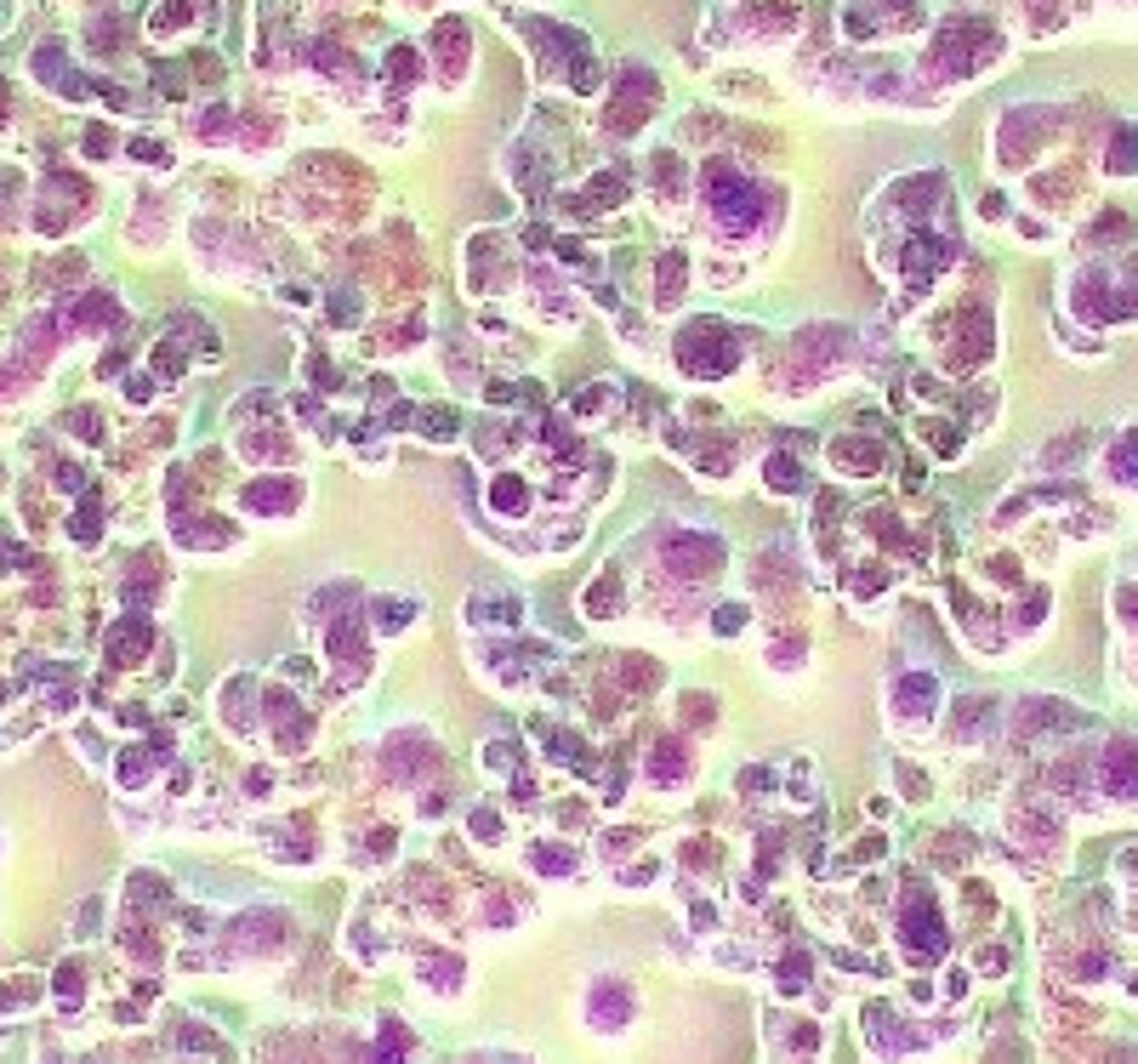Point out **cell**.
<instances>
[{
  "label": "cell",
  "instance_id": "obj_3",
  "mask_svg": "<svg viewBox=\"0 0 1138 1064\" xmlns=\"http://www.w3.org/2000/svg\"><path fill=\"white\" fill-rule=\"evenodd\" d=\"M706 194H711V211H717L728 228H751V223H757V188H751L740 171L711 165V171H706Z\"/></svg>",
  "mask_w": 1138,
  "mask_h": 1064
},
{
  "label": "cell",
  "instance_id": "obj_38",
  "mask_svg": "<svg viewBox=\"0 0 1138 1064\" xmlns=\"http://www.w3.org/2000/svg\"><path fill=\"white\" fill-rule=\"evenodd\" d=\"M387 63H393V80H399V86H410V80H416V51H410V46H399Z\"/></svg>",
  "mask_w": 1138,
  "mask_h": 1064
},
{
  "label": "cell",
  "instance_id": "obj_20",
  "mask_svg": "<svg viewBox=\"0 0 1138 1064\" xmlns=\"http://www.w3.org/2000/svg\"><path fill=\"white\" fill-rule=\"evenodd\" d=\"M177 541L182 546H228V541H234V530H228L223 519H182L177 524Z\"/></svg>",
  "mask_w": 1138,
  "mask_h": 1064
},
{
  "label": "cell",
  "instance_id": "obj_53",
  "mask_svg": "<svg viewBox=\"0 0 1138 1064\" xmlns=\"http://www.w3.org/2000/svg\"><path fill=\"white\" fill-rule=\"evenodd\" d=\"M103 376H114V370H126V353H103V364H97Z\"/></svg>",
  "mask_w": 1138,
  "mask_h": 1064
},
{
  "label": "cell",
  "instance_id": "obj_39",
  "mask_svg": "<svg viewBox=\"0 0 1138 1064\" xmlns=\"http://www.w3.org/2000/svg\"><path fill=\"white\" fill-rule=\"evenodd\" d=\"M331 325H359V302L353 296H331Z\"/></svg>",
  "mask_w": 1138,
  "mask_h": 1064
},
{
  "label": "cell",
  "instance_id": "obj_36",
  "mask_svg": "<svg viewBox=\"0 0 1138 1064\" xmlns=\"http://www.w3.org/2000/svg\"><path fill=\"white\" fill-rule=\"evenodd\" d=\"M711 627H717V637H734L746 627V610H740V604H723V610L711 615Z\"/></svg>",
  "mask_w": 1138,
  "mask_h": 1064
},
{
  "label": "cell",
  "instance_id": "obj_17",
  "mask_svg": "<svg viewBox=\"0 0 1138 1064\" xmlns=\"http://www.w3.org/2000/svg\"><path fill=\"white\" fill-rule=\"evenodd\" d=\"M763 478H769V490H780V496H803V490H808V467H803L797 455H769Z\"/></svg>",
  "mask_w": 1138,
  "mask_h": 1064
},
{
  "label": "cell",
  "instance_id": "obj_33",
  "mask_svg": "<svg viewBox=\"0 0 1138 1064\" xmlns=\"http://www.w3.org/2000/svg\"><path fill=\"white\" fill-rule=\"evenodd\" d=\"M97 519H103V513H97V501L86 496V501H80V513H74V524H68L80 546H91V541H97Z\"/></svg>",
  "mask_w": 1138,
  "mask_h": 1064
},
{
  "label": "cell",
  "instance_id": "obj_1",
  "mask_svg": "<svg viewBox=\"0 0 1138 1064\" xmlns=\"http://www.w3.org/2000/svg\"><path fill=\"white\" fill-rule=\"evenodd\" d=\"M678 364L689 370V376L717 382V376H728V370L740 364V347H734V337H728L717 319H695V325L678 337Z\"/></svg>",
  "mask_w": 1138,
  "mask_h": 1064
},
{
  "label": "cell",
  "instance_id": "obj_43",
  "mask_svg": "<svg viewBox=\"0 0 1138 1064\" xmlns=\"http://www.w3.org/2000/svg\"><path fill=\"white\" fill-rule=\"evenodd\" d=\"M154 370H159V376H182V359L171 353V341H165V347H154Z\"/></svg>",
  "mask_w": 1138,
  "mask_h": 1064
},
{
  "label": "cell",
  "instance_id": "obj_15",
  "mask_svg": "<svg viewBox=\"0 0 1138 1064\" xmlns=\"http://www.w3.org/2000/svg\"><path fill=\"white\" fill-rule=\"evenodd\" d=\"M529 501H535V496H529V484H523L519 473H501L496 484H490V507H496L501 519H523V513H529Z\"/></svg>",
  "mask_w": 1138,
  "mask_h": 1064
},
{
  "label": "cell",
  "instance_id": "obj_10",
  "mask_svg": "<svg viewBox=\"0 0 1138 1064\" xmlns=\"http://www.w3.org/2000/svg\"><path fill=\"white\" fill-rule=\"evenodd\" d=\"M148 643H154V621L148 615H126V621H114V632H109V660L114 666H137L148 655Z\"/></svg>",
  "mask_w": 1138,
  "mask_h": 1064
},
{
  "label": "cell",
  "instance_id": "obj_52",
  "mask_svg": "<svg viewBox=\"0 0 1138 1064\" xmlns=\"http://www.w3.org/2000/svg\"><path fill=\"white\" fill-rule=\"evenodd\" d=\"M916 393H922V399H945V387L933 382V376H916Z\"/></svg>",
  "mask_w": 1138,
  "mask_h": 1064
},
{
  "label": "cell",
  "instance_id": "obj_11",
  "mask_svg": "<svg viewBox=\"0 0 1138 1064\" xmlns=\"http://www.w3.org/2000/svg\"><path fill=\"white\" fill-rule=\"evenodd\" d=\"M689 774H695V763H689V746H683L678 734H666V740L649 746V780H655V786L672 792V786H683Z\"/></svg>",
  "mask_w": 1138,
  "mask_h": 1064
},
{
  "label": "cell",
  "instance_id": "obj_28",
  "mask_svg": "<svg viewBox=\"0 0 1138 1064\" xmlns=\"http://www.w3.org/2000/svg\"><path fill=\"white\" fill-rule=\"evenodd\" d=\"M422 979H438V991H455L461 985V962H455L450 951H432V956H422Z\"/></svg>",
  "mask_w": 1138,
  "mask_h": 1064
},
{
  "label": "cell",
  "instance_id": "obj_24",
  "mask_svg": "<svg viewBox=\"0 0 1138 1064\" xmlns=\"http://www.w3.org/2000/svg\"><path fill=\"white\" fill-rule=\"evenodd\" d=\"M51 997H57V1008H80L86 1002V974H80V962H63L57 974H51Z\"/></svg>",
  "mask_w": 1138,
  "mask_h": 1064
},
{
  "label": "cell",
  "instance_id": "obj_23",
  "mask_svg": "<svg viewBox=\"0 0 1138 1064\" xmlns=\"http://www.w3.org/2000/svg\"><path fill=\"white\" fill-rule=\"evenodd\" d=\"M529 865H535L541 877H569V871H575V848H564V842H535V848H529Z\"/></svg>",
  "mask_w": 1138,
  "mask_h": 1064
},
{
  "label": "cell",
  "instance_id": "obj_18",
  "mask_svg": "<svg viewBox=\"0 0 1138 1064\" xmlns=\"http://www.w3.org/2000/svg\"><path fill=\"white\" fill-rule=\"evenodd\" d=\"M154 769H159L154 746H126V751H120V763H114V780H120L126 792H137V786H142Z\"/></svg>",
  "mask_w": 1138,
  "mask_h": 1064
},
{
  "label": "cell",
  "instance_id": "obj_47",
  "mask_svg": "<svg viewBox=\"0 0 1138 1064\" xmlns=\"http://www.w3.org/2000/svg\"><path fill=\"white\" fill-rule=\"evenodd\" d=\"M57 490H63V496H80V467H57Z\"/></svg>",
  "mask_w": 1138,
  "mask_h": 1064
},
{
  "label": "cell",
  "instance_id": "obj_22",
  "mask_svg": "<svg viewBox=\"0 0 1138 1064\" xmlns=\"http://www.w3.org/2000/svg\"><path fill=\"white\" fill-rule=\"evenodd\" d=\"M620 598H626V592H620V575H615V569H604V575L592 581V592H587V615H592V621H610V615L620 610Z\"/></svg>",
  "mask_w": 1138,
  "mask_h": 1064
},
{
  "label": "cell",
  "instance_id": "obj_32",
  "mask_svg": "<svg viewBox=\"0 0 1138 1064\" xmlns=\"http://www.w3.org/2000/svg\"><path fill=\"white\" fill-rule=\"evenodd\" d=\"M1110 473L1138 478V433H1127V438H1121V444L1110 450Z\"/></svg>",
  "mask_w": 1138,
  "mask_h": 1064
},
{
  "label": "cell",
  "instance_id": "obj_9",
  "mask_svg": "<svg viewBox=\"0 0 1138 1064\" xmlns=\"http://www.w3.org/2000/svg\"><path fill=\"white\" fill-rule=\"evenodd\" d=\"M296 501H302V484H296V478H250L245 490H239V507H245V513H291Z\"/></svg>",
  "mask_w": 1138,
  "mask_h": 1064
},
{
  "label": "cell",
  "instance_id": "obj_34",
  "mask_svg": "<svg viewBox=\"0 0 1138 1064\" xmlns=\"http://www.w3.org/2000/svg\"><path fill=\"white\" fill-rule=\"evenodd\" d=\"M422 433H427L432 444H444V438L455 433V416L450 410H422Z\"/></svg>",
  "mask_w": 1138,
  "mask_h": 1064
},
{
  "label": "cell",
  "instance_id": "obj_35",
  "mask_svg": "<svg viewBox=\"0 0 1138 1064\" xmlns=\"http://www.w3.org/2000/svg\"><path fill=\"white\" fill-rule=\"evenodd\" d=\"M467 831H473V837H484V842H496L501 837V815H496V809H473Z\"/></svg>",
  "mask_w": 1138,
  "mask_h": 1064
},
{
  "label": "cell",
  "instance_id": "obj_37",
  "mask_svg": "<svg viewBox=\"0 0 1138 1064\" xmlns=\"http://www.w3.org/2000/svg\"><path fill=\"white\" fill-rule=\"evenodd\" d=\"M1110 165L1115 171H1138V143L1121 132V143H1110Z\"/></svg>",
  "mask_w": 1138,
  "mask_h": 1064
},
{
  "label": "cell",
  "instance_id": "obj_46",
  "mask_svg": "<svg viewBox=\"0 0 1138 1064\" xmlns=\"http://www.w3.org/2000/svg\"><path fill=\"white\" fill-rule=\"evenodd\" d=\"M740 792H769V769H746V774H740Z\"/></svg>",
  "mask_w": 1138,
  "mask_h": 1064
},
{
  "label": "cell",
  "instance_id": "obj_42",
  "mask_svg": "<svg viewBox=\"0 0 1138 1064\" xmlns=\"http://www.w3.org/2000/svg\"><path fill=\"white\" fill-rule=\"evenodd\" d=\"M610 393H615V387H604V382H598V387H587V399H575V410H581V416H592V410H604V405H610Z\"/></svg>",
  "mask_w": 1138,
  "mask_h": 1064
},
{
  "label": "cell",
  "instance_id": "obj_49",
  "mask_svg": "<svg viewBox=\"0 0 1138 1064\" xmlns=\"http://www.w3.org/2000/svg\"><path fill=\"white\" fill-rule=\"evenodd\" d=\"M285 678L308 683V678H314V660H302V655H296V660H285Z\"/></svg>",
  "mask_w": 1138,
  "mask_h": 1064
},
{
  "label": "cell",
  "instance_id": "obj_45",
  "mask_svg": "<svg viewBox=\"0 0 1138 1064\" xmlns=\"http://www.w3.org/2000/svg\"><path fill=\"white\" fill-rule=\"evenodd\" d=\"M683 712H689V724H711V701H701V695H689Z\"/></svg>",
  "mask_w": 1138,
  "mask_h": 1064
},
{
  "label": "cell",
  "instance_id": "obj_14",
  "mask_svg": "<svg viewBox=\"0 0 1138 1064\" xmlns=\"http://www.w3.org/2000/svg\"><path fill=\"white\" fill-rule=\"evenodd\" d=\"M683 285H689V262H683L678 250H666V256L655 262V302L660 308H678Z\"/></svg>",
  "mask_w": 1138,
  "mask_h": 1064
},
{
  "label": "cell",
  "instance_id": "obj_31",
  "mask_svg": "<svg viewBox=\"0 0 1138 1064\" xmlns=\"http://www.w3.org/2000/svg\"><path fill=\"white\" fill-rule=\"evenodd\" d=\"M620 683H626V689H655L660 666H655V660H643V655H626V660H620Z\"/></svg>",
  "mask_w": 1138,
  "mask_h": 1064
},
{
  "label": "cell",
  "instance_id": "obj_2",
  "mask_svg": "<svg viewBox=\"0 0 1138 1064\" xmlns=\"http://www.w3.org/2000/svg\"><path fill=\"white\" fill-rule=\"evenodd\" d=\"M660 564L683 575V581H701V575H717L723 569V541L711 530H672L660 541Z\"/></svg>",
  "mask_w": 1138,
  "mask_h": 1064
},
{
  "label": "cell",
  "instance_id": "obj_7",
  "mask_svg": "<svg viewBox=\"0 0 1138 1064\" xmlns=\"http://www.w3.org/2000/svg\"><path fill=\"white\" fill-rule=\"evenodd\" d=\"M387 757H393V763H387L393 780H416V774L438 769V746H427L422 734H393V740H387Z\"/></svg>",
  "mask_w": 1138,
  "mask_h": 1064
},
{
  "label": "cell",
  "instance_id": "obj_48",
  "mask_svg": "<svg viewBox=\"0 0 1138 1064\" xmlns=\"http://www.w3.org/2000/svg\"><path fill=\"white\" fill-rule=\"evenodd\" d=\"M513 757H519V751L507 746V740H496V746H490V769H513Z\"/></svg>",
  "mask_w": 1138,
  "mask_h": 1064
},
{
  "label": "cell",
  "instance_id": "obj_29",
  "mask_svg": "<svg viewBox=\"0 0 1138 1064\" xmlns=\"http://www.w3.org/2000/svg\"><path fill=\"white\" fill-rule=\"evenodd\" d=\"M808 974H814V962H808V951H786V962H780V991H786V997H797V991H808Z\"/></svg>",
  "mask_w": 1138,
  "mask_h": 1064
},
{
  "label": "cell",
  "instance_id": "obj_25",
  "mask_svg": "<svg viewBox=\"0 0 1138 1064\" xmlns=\"http://www.w3.org/2000/svg\"><path fill=\"white\" fill-rule=\"evenodd\" d=\"M546 751H552L558 763H569V769L592 774V751H587V740H581V734H564V728H558V734H546Z\"/></svg>",
  "mask_w": 1138,
  "mask_h": 1064
},
{
  "label": "cell",
  "instance_id": "obj_19",
  "mask_svg": "<svg viewBox=\"0 0 1138 1064\" xmlns=\"http://www.w3.org/2000/svg\"><path fill=\"white\" fill-rule=\"evenodd\" d=\"M467 621H473V627L478 621H484V627H519L523 604L519 598H473V604H467Z\"/></svg>",
  "mask_w": 1138,
  "mask_h": 1064
},
{
  "label": "cell",
  "instance_id": "obj_16",
  "mask_svg": "<svg viewBox=\"0 0 1138 1064\" xmlns=\"http://www.w3.org/2000/svg\"><path fill=\"white\" fill-rule=\"evenodd\" d=\"M831 461H837L842 473H877V467H883V450H877L871 438H837V444H831Z\"/></svg>",
  "mask_w": 1138,
  "mask_h": 1064
},
{
  "label": "cell",
  "instance_id": "obj_4",
  "mask_svg": "<svg viewBox=\"0 0 1138 1064\" xmlns=\"http://www.w3.org/2000/svg\"><path fill=\"white\" fill-rule=\"evenodd\" d=\"M900 939H905V951L916 956V962L945 956V922H939V911H933L928 894H910L905 900V911H900Z\"/></svg>",
  "mask_w": 1138,
  "mask_h": 1064
},
{
  "label": "cell",
  "instance_id": "obj_44",
  "mask_svg": "<svg viewBox=\"0 0 1138 1064\" xmlns=\"http://www.w3.org/2000/svg\"><path fill=\"white\" fill-rule=\"evenodd\" d=\"M126 399H132V405H148V399H154V382H148V376H132V382H126Z\"/></svg>",
  "mask_w": 1138,
  "mask_h": 1064
},
{
  "label": "cell",
  "instance_id": "obj_13",
  "mask_svg": "<svg viewBox=\"0 0 1138 1064\" xmlns=\"http://www.w3.org/2000/svg\"><path fill=\"white\" fill-rule=\"evenodd\" d=\"M933 701H939V678H933V672H905V678L894 683V706H900L905 718H922Z\"/></svg>",
  "mask_w": 1138,
  "mask_h": 1064
},
{
  "label": "cell",
  "instance_id": "obj_41",
  "mask_svg": "<svg viewBox=\"0 0 1138 1064\" xmlns=\"http://www.w3.org/2000/svg\"><path fill=\"white\" fill-rule=\"evenodd\" d=\"M922 438H928L939 455H956V433L951 428H933V422H928V428H922Z\"/></svg>",
  "mask_w": 1138,
  "mask_h": 1064
},
{
  "label": "cell",
  "instance_id": "obj_8",
  "mask_svg": "<svg viewBox=\"0 0 1138 1064\" xmlns=\"http://www.w3.org/2000/svg\"><path fill=\"white\" fill-rule=\"evenodd\" d=\"M587 1019L598 1024V1030H620V1024L632 1019V991H626L620 979H598V985H592V1002H587Z\"/></svg>",
  "mask_w": 1138,
  "mask_h": 1064
},
{
  "label": "cell",
  "instance_id": "obj_26",
  "mask_svg": "<svg viewBox=\"0 0 1138 1064\" xmlns=\"http://www.w3.org/2000/svg\"><path fill=\"white\" fill-rule=\"evenodd\" d=\"M945 250H951L945 240H928V234H922V240H910V262H905V268L916 273V279H922V273H939V268H945Z\"/></svg>",
  "mask_w": 1138,
  "mask_h": 1064
},
{
  "label": "cell",
  "instance_id": "obj_51",
  "mask_svg": "<svg viewBox=\"0 0 1138 1064\" xmlns=\"http://www.w3.org/2000/svg\"><path fill=\"white\" fill-rule=\"evenodd\" d=\"M883 587H888L883 569H860V592H883Z\"/></svg>",
  "mask_w": 1138,
  "mask_h": 1064
},
{
  "label": "cell",
  "instance_id": "obj_40",
  "mask_svg": "<svg viewBox=\"0 0 1138 1064\" xmlns=\"http://www.w3.org/2000/svg\"><path fill=\"white\" fill-rule=\"evenodd\" d=\"M974 968H979V974H1007V951H1001V945H991V951L974 956Z\"/></svg>",
  "mask_w": 1138,
  "mask_h": 1064
},
{
  "label": "cell",
  "instance_id": "obj_50",
  "mask_svg": "<svg viewBox=\"0 0 1138 1064\" xmlns=\"http://www.w3.org/2000/svg\"><path fill=\"white\" fill-rule=\"evenodd\" d=\"M74 433H86L91 444H97V416H91V410H74Z\"/></svg>",
  "mask_w": 1138,
  "mask_h": 1064
},
{
  "label": "cell",
  "instance_id": "obj_6",
  "mask_svg": "<svg viewBox=\"0 0 1138 1064\" xmlns=\"http://www.w3.org/2000/svg\"><path fill=\"white\" fill-rule=\"evenodd\" d=\"M285 939H291V917H279V911H256V917L234 922V945L239 951H279Z\"/></svg>",
  "mask_w": 1138,
  "mask_h": 1064
},
{
  "label": "cell",
  "instance_id": "obj_21",
  "mask_svg": "<svg viewBox=\"0 0 1138 1064\" xmlns=\"http://www.w3.org/2000/svg\"><path fill=\"white\" fill-rule=\"evenodd\" d=\"M410 1059V1030L399 1019H382V1030H376V1053H370V1064H405Z\"/></svg>",
  "mask_w": 1138,
  "mask_h": 1064
},
{
  "label": "cell",
  "instance_id": "obj_27",
  "mask_svg": "<svg viewBox=\"0 0 1138 1064\" xmlns=\"http://www.w3.org/2000/svg\"><path fill=\"white\" fill-rule=\"evenodd\" d=\"M331 655L347 660V666H364V637L353 621H341V627H331Z\"/></svg>",
  "mask_w": 1138,
  "mask_h": 1064
},
{
  "label": "cell",
  "instance_id": "obj_5",
  "mask_svg": "<svg viewBox=\"0 0 1138 1064\" xmlns=\"http://www.w3.org/2000/svg\"><path fill=\"white\" fill-rule=\"evenodd\" d=\"M655 91H660L655 80H649L643 68H632V74L620 80V97L610 103V126H615V132H632V126H643V109L655 103Z\"/></svg>",
  "mask_w": 1138,
  "mask_h": 1064
},
{
  "label": "cell",
  "instance_id": "obj_30",
  "mask_svg": "<svg viewBox=\"0 0 1138 1064\" xmlns=\"http://www.w3.org/2000/svg\"><path fill=\"white\" fill-rule=\"evenodd\" d=\"M410 615H416L410 598H376V627H382V632H405Z\"/></svg>",
  "mask_w": 1138,
  "mask_h": 1064
},
{
  "label": "cell",
  "instance_id": "obj_12",
  "mask_svg": "<svg viewBox=\"0 0 1138 1064\" xmlns=\"http://www.w3.org/2000/svg\"><path fill=\"white\" fill-rule=\"evenodd\" d=\"M1104 786H1110L1115 797H1138V746L1133 740H1115V746L1104 751Z\"/></svg>",
  "mask_w": 1138,
  "mask_h": 1064
}]
</instances>
